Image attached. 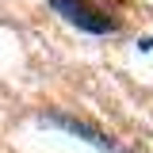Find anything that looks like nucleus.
<instances>
[{"label": "nucleus", "instance_id": "1", "mask_svg": "<svg viewBox=\"0 0 153 153\" xmlns=\"http://www.w3.org/2000/svg\"><path fill=\"white\" fill-rule=\"evenodd\" d=\"M61 16L69 19V23H76L80 31H92V35H107V31H115L119 23H115L111 16H103V12H96L92 4H84V0H50Z\"/></svg>", "mask_w": 153, "mask_h": 153}, {"label": "nucleus", "instance_id": "2", "mask_svg": "<svg viewBox=\"0 0 153 153\" xmlns=\"http://www.w3.org/2000/svg\"><path fill=\"white\" fill-rule=\"evenodd\" d=\"M50 123H54V126H65V130H73V134H84V138H88V142H96L100 149H111V142H107L103 134H96L92 126H84V123H76V119H65V115H54Z\"/></svg>", "mask_w": 153, "mask_h": 153}]
</instances>
